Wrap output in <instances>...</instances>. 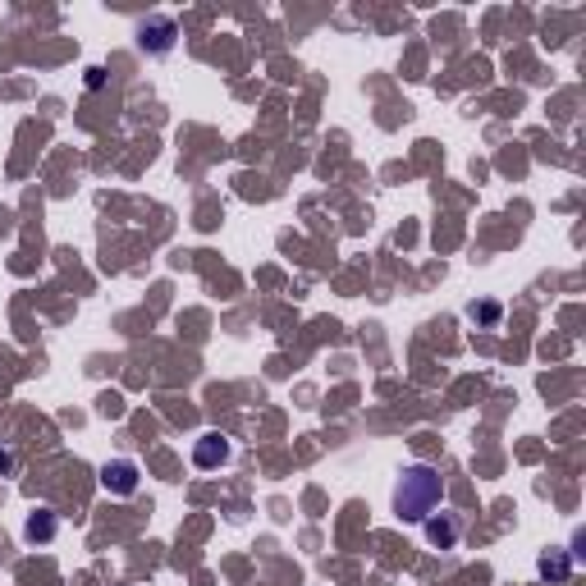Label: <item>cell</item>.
I'll use <instances>...</instances> for the list:
<instances>
[{
    "instance_id": "1",
    "label": "cell",
    "mask_w": 586,
    "mask_h": 586,
    "mask_svg": "<svg viewBox=\"0 0 586 586\" xmlns=\"http://www.w3.org/2000/svg\"><path fill=\"white\" fill-rule=\"evenodd\" d=\"M440 495H444L440 472L426 467V463H413V467H404V476H398V486H394V509L408 522H426L436 513Z\"/></svg>"
},
{
    "instance_id": "2",
    "label": "cell",
    "mask_w": 586,
    "mask_h": 586,
    "mask_svg": "<svg viewBox=\"0 0 586 586\" xmlns=\"http://www.w3.org/2000/svg\"><path fill=\"white\" fill-rule=\"evenodd\" d=\"M101 486L105 490H111V495H133V490H138V467H133V463H105L101 467Z\"/></svg>"
},
{
    "instance_id": "3",
    "label": "cell",
    "mask_w": 586,
    "mask_h": 586,
    "mask_svg": "<svg viewBox=\"0 0 586 586\" xmlns=\"http://www.w3.org/2000/svg\"><path fill=\"white\" fill-rule=\"evenodd\" d=\"M229 459V444H225V436H216V431H211V436H202L197 440V454H193V463L197 467H220Z\"/></svg>"
},
{
    "instance_id": "4",
    "label": "cell",
    "mask_w": 586,
    "mask_h": 586,
    "mask_svg": "<svg viewBox=\"0 0 586 586\" xmlns=\"http://www.w3.org/2000/svg\"><path fill=\"white\" fill-rule=\"evenodd\" d=\"M56 536V513L50 509H37L33 518H28V541H50Z\"/></svg>"
},
{
    "instance_id": "5",
    "label": "cell",
    "mask_w": 586,
    "mask_h": 586,
    "mask_svg": "<svg viewBox=\"0 0 586 586\" xmlns=\"http://www.w3.org/2000/svg\"><path fill=\"white\" fill-rule=\"evenodd\" d=\"M426 536H431L436 545H454L459 541V522L454 518H436V522H426Z\"/></svg>"
},
{
    "instance_id": "6",
    "label": "cell",
    "mask_w": 586,
    "mask_h": 586,
    "mask_svg": "<svg viewBox=\"0 0 586 586\" xmlns=\"http://www.w3.org/2000/svg\"><path fill=\"white\" fill-rule=\"evenodd\" d=\"M10 467H14V459H10V449H0V476H5Z\"/></svg>"
}]
</instances>
